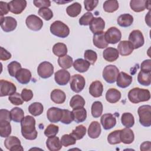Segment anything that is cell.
Listing matches in <instances>:
<instances>
[{"label":"cell","mask_w":151,"mask_h":151,"mask_svg":"<svg viewBox=\"0 0 151 151\" xmlns=\"http://www.w3.org/2000/svg\"><path fill=\"white\" fill-rule=\"evenodd\" d=\"M21 130L22 136L27 140H35L38 134L35 129V120L31 116L24 117L21 122Z\"/></svg>","instance_id":"obj_1"},{"label":"cell","mask_w":151,"mask_h":151,"mask_svg":"<svg viewBox=\"0 0 151 151\" xmlns=\"http://www.w3.org/2000/svg\"><path fill=\"white\" fill-rule=\"evenodd\" d=\"M128 99L134 104L146 101L150 99V93L147 89L134 87L129 91Z\"/></svg>","instance_id":"obj_2"},{"label":"cell","mask_w":151,"mask_h":151,"mask_svg":"<svg viewBox=\"0 0 151 151\" xmlns=\"http://www.w3.org/2000/svg\"><path fill=\"white\" fill-rule=\"evenodd\" d=\"M50 32L59 38H66L70 34L68 27L61 21H55L50 25Z\"/></svg>","instance_id":"obj_3"},{"label":"cell","mask_w":151,"mask_h":151,"mask_svg":"<svg viewBox=\"0 0 151 151\" xmlns=\"http://www.w3.org/2000/svg\"><path fill=\"white\" fill-rule=\"evenodd\" d=\"M137 113L139 117V122L144 127L151 126V106L143 105L139 107Z\"/></svg>","instance_id":"obj_4"},{"label":"cell","mask_w":151,"mask_h":151,"mask_svg":"<svg viewBox=\"0 0 151 151\" xmlns=\"http://www.w3.org/2000/svg\"><path fill=\"white\" fill-rule=\"evenodd\" d=\"M119 70L114 65H108L106 66L103 71V77L108 83H114L117 79Z\"/></svg>","instance_id":"obj_5"},{"label":"cell","mask_w":151,"mask_h":151,"mask_svg":"<svg viewBox=\"0 0 151 151\" xmlns=\"http://www.w3.org/2000/svg\"><path fill=\"white\" fill-rule=\"evenodd\" d=\"M86 81L83 76L80 74H74L70 80L71 89L76 93H80L85 87Z\"/></svg>","instance_id":"obj_6"},{"label":"cell","mask_w":151,"mask_h":151,"mask_svg":"<svg viewBox=\"0 0 151 151\" xmlns=\"http://www.w3.org/2000/svg\"><path fill=\"white\" fill-rule=\"evenodd\" d=\"M104 37L108 44H115L120 41L122 33L116 27H111L104 32Z\"/></svg>","instance_id":"obj_7"},{"label":"cell","mask_w":151,"mask_h":151,"mask_svg":"<svg viewBox=\"0 0 151 151\" xmlns=\"http://www.w3.org/2000/svg\"><path fill=\"white\" fill-rule=\"evenodd\" d=\"M38 76L42 78H48L54 73V66L48 61L41 63L37 68Z\"/></svg>","instance_id":"obj_8"},{"label":"cell","mask_w":151,"mask_h":151,"mask_svg":"<svg viewBox=\"0 0 151 151\" xmlns=\"http://www.w3.org/2000/svg\"><path fill=\"white\" fill-rule=\"evenodd\" d=\"M129 41L133 45L134 49H137L142 47L145 42L144 37L140 30L132 31L129 36Z\"/></svg>","instance_id":"obj_9"},{"label":"cell","mask_w":151,"mask_h":151,"mask_svg":"<svg viewBox=\"0 0 151 151\" xmlns=\"http://www.w3.org/2000/svg\"><path fill=\"white\" fill-rule=\"evenodd\" d=\"M27 27L31 30L38 31L40 30L43 25L42 20L35 15H30L28 16L25 20Z\"/></svg>","instance_id":"obj_10"},{"label":"cell","mask_w":151,"mask_h":151,"mask_svg":"<svg viewBox=\"0 0 151 151\" xmlns=\"http://www.w3.org/2000/svg\"><path fill=\"white\" fill-rule=\"evenodd\" d=\"M17 90V87L12 83L5 80H0V96H11L15 93Z\"/></svg>","instance_id":"obj_11"},{"label":"cell","mask_w":151,"mask_h":151,"mask_svg":"<svg viewBox=\"0 0 151 151\" xmlns=\"http://www.w3.org/2000/svg\"><path fill=\"white\" fill-rule=\"evenodd\" d=\"M17 26V20L12 17H1V27L6 32L14 31Z\"/></svg>","instance_id":"obj_12"},{"label":"cell","mask_w":151,"mask_h":151,"mask_svg":"<svg viewBox=\"0 0 151 151\" xmlns=\"http://www.w3.org/2000/svg\"><path fill=\"white\" fill-rule=\"evenodd\" d=\"M4 145L5 147L11 150H24V148L21 145L19 139L16 136H8L4 141Z\"/></svg>","instance_id":"obj_13"},{"label":"cell","mask_w":151,"mask_h":151,"mask_svg":"<svg viewBox=\"0 0 151 151\" xmlns=\"http://www.w3.org/2000/svg\"><path fill=\"white\" fill-rule=\"evenodd\" d=\"M9 11L14 14H20L27 6L25 0H12L8 3Z\"/></svg>","instance_id":"obj_14"},{"label":"cell","mask_w":151,"mask_h":151,"mask_svg":"<svg viewBox=\"0 0 151 151\" xmlns=\"http://www.w3.org/2000/svg\"><path fill=\"white\" fill-rule=\"evenodd\" d=\"M70 73L65 69L58 70L54 74V80L56 83L60 86L66 85L70 80Z\"/></svg>","instance_id":"obj_15"},{"label":"cell","mask_w":151,"mask_h":151,"mask_svg":"<svg viewBox=\"0 0 151 151\" xmlns=\"http://www.w3.org/2000/svg\"><path fill=\"white\" fill-rule=\"evenodd\" d=\"M150 1L146 0H132L130 2L131 9L136 12L143 11L146 8L150 10Z\"/></svg>","instance_id":"obj_16"},{"label":"cell","mask_w":151,"mask_h":151,"mask_svg":"<svg viewBox=\"0 0 151 151\" xmlns=\"http://www.w3.org/2000/svg\"><path fill=\"white\" fill-rule=\"evenodd\" d=\"M105 28V22L101 17L94 18L89 24V28L94 34L103 32Z\"/></svg>","instance_id":"obj_17"},{"label":"cell","mask_w":151,"mask_h":151,"mask_svg":"<svg viewBox=\"0 0 151 151\" xmlns=\"http://www.w3.org/2000/svg\"><path fill=\"white\" fill-rule=\"evenodd\" d=\"M48 120L51 123H58L60 122L63 116V110L52 107L48 109L47 112Z\"/></svg>","instance_id":"obj_18"},{"label":"cell","mask_w":151,"mask_h":151,"mask_svg":"<svg viewBox=\"0 0 151 151\" xmlns=\"http://www.w3.org/2000/svg\"><path fill=\"white\" fill-rule=\"evenodd\" d=\"M101 124L105 130H109L115 126L116 124V119L111 113L103 114L100 119Z\"/></svg>","instance_id":"obj_19"},{"label":"cell","mask_w":151,"mask_h":151,"mask_svg":"<svg viewBox=\"0 0 151 151\" xmlns=\"http://www.w3.org/2000/svg\"><path fill=\"white\" fill-rule=\"evenodd\" d=\"M132 81L133 78L131 76L122 71L119 73L116 79V83L118 87L124 88L129 87L132 83Z\"/></svg>","instance_id":"obj_20"},{"label":"cell","mask_w":151,"mask_h":151,"mask_svg":"<svg viewBox=\"0 0 151 151\" xmlns=\"http://www.w3.org/2000/svg\"><path fill=\"white\" fill-rule=\"evenodd\" d=\"M31 73L27 68H21L16 74L15 78L22 84H28L31 79Z\"/></svg>","instance_id":"obj_21"},{"label":"cell","mask_w":151,"mask_h":151,"mask_svg":"<svg viewBox=\"0 0 151 151\" xmlns=\"http://www.w3.org/2000/svg\"><path fill=\"white\" fill-rule=\"evenodd\" d=\"M119 53L122 56H127L131 54L134 50L133 45L129 41L124 40L119 42L117 46Z\"/></svg>","instance_id":"obj_22"},{"label":"cell","mask_w":151,"mask_h":151,"mask_svg":"<svg viewBox=\"0 0 151 151\" xmlns=\"http://www.w3.org/2000/svg\"><path fill=\"white\" fill-rule=\"evenodd\" d=\"M103 86L101 81H94L91 83L89 87V93L94 97H99L102 96Z\"/></svg>","instance_id":"obj_23"},{"label":"cell","mask_w":151,"mask_h":151,"mask_svg":"<svg viewBox=\"0 0 151 151\" xmlns=\"http://www.w3.org/2000/svg\"><path fill=\"white\" fill-rule=\"evenodd\" d=\"M120 136L121 142L124 144H130L134 139V134L133 130L127 127L120 130Z\"/></svg>","instance_id":"obj_24"},{"label":"cell","mask_w":151,"mask_h":151,"mask_svg":"<svg viewBox=\"0 0 151 151\" xmlns=\"http://www.w3.org/2000/svg\"><path fill=\"white\" fill-rule=\"evenodd\" d=\"M103 56L106 61L113 62L119 58V53L118 50L115 48L108 47L103 51Z\"/></svg>","instance_id":"obj_25"},{"label":"cell","mask_w":151,"mask_h":151,"mask_svg":"<svg viewBox=\"0 0 151 151\" xmlns=\"http://www.w3.org/2000/svg\"><path fill=\"white\" fill-rule=\"evenodd\" d=\"M101 129L100 123L97 121L92 122L88 128V135L91 139H96L101 134Z\"/></svg>","instance_id":"obj_26"},{"label":"cell","mask_w":151,"mask_h":151,"mask_svg":"<svg viewBox=\"0 0 151 151\" xmlns=\"http://www.w3.org/2000/svg\"><path fill=\"white\" fill-rule=\"evenodd\" d=\"M46 146L50 151H58L62 147V144L59 138L57 136L50 137L46 141Z\"/></svg>","instance_id":"obj_27"},{"label":"cell","mask_w":151,"mask_h":151,"mask_svg":"<svg viewBox=\"0 0 151 151\" xmlns=\"http://www.w3.org/2000/svg\"><path fill=\"white\" fill-rule=\"evenodd\" d=\"M93 42L94 46L98 48L103 49L108 46V43L104 37V32L103 31L100 33L94 34Z\"/></svg>","instance_id":"obj_28"},{"label":"cell","mask_w":151,"mask_h":151,"mask_svg":"<svg viewBox=\"0 0 151 151\" xmlns=\"http://www.w3.org/2000/svg\"><path fill=\"white\" fill-rule=\"evenodd\" d=\"M120 98L121 93L116 88H109L106 93V99L110 103H116Z\"/></svg>","instance_id":"obj_29"},{"label":"cell","mask_w":151,"mask_h":151,"mask_svg":"<svg viewBox=\"0 0 151 151\" xmlns=\"http://www.w3.org/2000/svg\"><path fill=\"white\" fill-rule=\"evenodd\" d=\"M51 100L56 104H63L66 99L65 93L60 89L53 90L50 95Z\"/></svg>","instance_id":"obj_30"},{"label":"cell","mask_w":151,"mask_h":151,"mask_svg":"<svg viewBox=\"0 0 151 151\" xmlns=\"http://www.w3.org/2000/svg\"><path fill=\"white\" fill-rule=\"evenodd\" d=\"M90 66V64L83 58H78L73 63L74 69L80 73L86 72L88 70Z\"/></svg>","instance_id":"obj_31"},{"label":"cell","mask_w":151,"mask_h":151,"mask_svg":"<svg viewBox=\"0 0 151 151\" xmlns=\"http://www.w3.org/2000/svg\"><path fill=\"white\" fill-rule=\"evenodd\" d=\"M117 22L119 25L122 27H128L133 24V17L129 14H123L118 17Z\"/></svg>","instance_id":"obj_32"},{"label":"cell","mask_w":151,"mask_h":151,"mask_svg":"<svg viewBox=\"0 0 151 151\" xmlns=\"http://www.w3.org/2000/svg\"><path fill=\"white\" fill-rule=\"evenodd\" d=\"M74 121L77 123H82L86 120L87 118V111L84 107L74 109L72 111Z\"/></svg>","instance_id":"obj_33"},{"label":"cell","mask_w":151,"mask_h":151,"mask_svg":"<svg viewBox=\"0 0 151 151\" xmlns=\"http://www.w3.org/2000/svg\"><path fill=\"white\" fill-rule=\"evenodd\" d=\"M81 11V5L78 2H74L73 4L69 5L67 9L66 12L68 16L71 17H77Z\"/></svg>","instance_id":"obj_34"},{"label":"cell","mask_w":151,"mask_h":151,"mask_svg":"<svg viewBox=\"0 0 151 151\" xmlns=\"http://www.w3.org/2000/svg\"><path fill=\"white\" fill-rule=\"evenodd\" d=\"M52 52L54 55L57 57H63L67 55V48L65 44L62 42H57L52 47Z\"/></svg>","instance_id":"obj_35"},{"label":"cell","mask_w":151,"mask_h":151,"mask_svg":"<svg viewBox=\"0 0 151 151\" xmlns=\"http://www.w3.org/2000/svg\"><path fill=\"white\" fill-rule=\"evenodd\" d=\"M11 133L10 122L6 120L0 121V136L1 137H8Z\"/></svg>","instance_id":"obj_36"},{"label":"cell","mask_w":151,"mask_h":151,"mask_svg":"<svg viewBox=\"0 0 151 151\" xmlns=\"http://www.w3.org/2000/svg\"><path fill=\"white\" fill-rule=\"evenodd\" d=\"M12 120L14 122H21L24 118V112L23 110L19 107H14L10 111Z\"/></svg>","instance_id":"obj_37"},{"label":"cell","mask_w":151,"mask_h":151,"mask_svg":"<svg viewBox=\"0 0 151 151\" xmlns=\"http://www.w3.org/2000/svg\"><path fill=\"white\" fill-rule=\"evenodd\" d=\"M85 103L86 102L84 98L78 94L73 96L70 101V106L73 109L84 107Z\"/></svg>","instance_id":"obj_38"},{"label":"cell","mask_w":151,"mask_h":151,"mask_svg":"<svg viewBox=\"0 0 151 151\" xmlns=\"http://www.w3.org/2000/svg\"><path fill=\"white\" fill-rule=\"evenodd\" d=\"M137 81L139 84L145 86H149L151 83V73L140 71L137 75Z\"/></svg>","instance_id":"obj_39"},{"label":"cell","mask_w":151,"mask_h":151,"mask_svg":"<svg viewBox=\"0 0 151 151\" xmlns=\"http://www.w3.org/2000/svg\"><path fill=\"white\" fill-rule=\"evenodd\" d=\"M44 110V107L41 103L34 102L28 107V111L34 116H38L41 114Z\"/></svg>","instance_id":"obj_40"},{"label":"cell","mask_w":151,"mask_h":151,"mask_svg":"<svg viewBox=\"0 0 151 151\" xmlns=\"http://www.w3.org/2000/svg\"><path fill=\"white\" fill-rule=\"evenodd\" d=\"M122 124L126 127L130 128L134 124V119L133 114L130 113H124L121 117Z\"/></svg>","instance_id":"obj_41"},{"label":"cell","mask_w":151,"mask_h":151,"mask_svg":"<svg viewBox=\"0 0 151 151\" xmlns=\"http://www.w3.org/2000/svg\"><path fill=\"white\" fill-rule=\"evenodd\" d=\"M103 7L104 11L112 13L118 9L119 2L116 0H107L104 1Z\"/></svg>","instance_id":"obj_42"},{"label":"cell","mask_w":151,"mask_h":151,"mask_svg":"<svg viewBox=\"0 0 151 151\" xmlns=\"http://www.w3.org/2000/svg\"><path fill=\"white\" fill-rule=\"evenodd\" d=\"M73 58L68 55L60 57L58 59V64L59 66L64 69L70 68L73 65Z\"/></svg>","instance_id":"obj_43"},{"label":"cell","mask_w":151,"mask_h":151,"mask_svg":"<svg viewBox=\"0 0 151 151\" xmlns=\"http://www.w3.org/2000/svg\"><path fill=\"white\" fill-rule=\"evenodd\" d=\"M91 112L93 117H99L101 115L103 112V104L101 102L99 101H94L92 104Z\"/></svg>","instance_id":"obj_44"},{"label":"cell","mask_w":151,"mask_h":151,"mask_svg":"<svg viewBox=\"0 0 151 151\" xmlns=\"http://www.w3.org/2000/svg\"><path fill=\"white\" fill-rule=\"evenodd\" d=\"M86 133V127L83 125L80 124L77 126L74 130H73L71 133H70L76 140L81 139Z\"/></svg>","instance_id":"obj_45"},{"label":"cell","mask_w":151,"mask_h":151,"mask_svg":"<svg viewBox=\"0 0 151 151\" xmlns=\"http://www.w3.org/2000/svg\"><path fill=\"white\" fill-rule=\"evenodd\" d=\"M120 130H116L107 136V141L110 145H116L121 143L120 140Z\"/></svg>","instance_id":"obj_46"},{"label":"cell","mask_w":151,"mask_h":151,"mask_svg":"<svg viewBox=\"0 0 151 151\" xmlns=\"http://www.w3.org/2000/svg\"><path fill=\"white\" fill-rule=\"evenodd\" d=\"M21 68H22L21 64L16 61H13L8 65V71L11 77H15L16 74Z\"/></svg>","instance_id":"obj_47"},{"label":"cell","mask_w":151,"mask_h":151,"mask_svg":"<svg viewBox=\"0 0 151 151\" xmlns=\"http://www.w3.org/2000/svg\"><path fill=\"white\" fill-rule=\"evenodd\" d=\"M74 115L72 111L67 109L63 110V116L60 120L61 123L65 124H69L74 121Z\"/></svg>","instance_id":"obj_48"},{"label":"cell","mask_w":151,"mask_h":151,"mask_svg":"<svg viewBox=\"0 0 151 151\" xmlns=\"http://www.w3.org/2000/svg\"><path fill=\"white\" fill-rule=\"evenodd\" d=\"M84 57L90 64H94L97 59V53L92 50H87L84 54Z\"/></svg>","instance_id":"obj_49"},{"label":"cell","mask_w":151,"mask_h":151,"mask_svg":"<svg viewBox=\"0 0 151 151\" xmlns=\"http://www.w3.org/2000/svg\"><path fill=\"white\" fill-rule=\"evenodd\" d=\"M60 141L62 145L65 147L73 145L76 143V139L71 134H65L63 135Z\"/></svg>","instance_id":"obj_50"},{"label":"cell","mask_w":151,"mask_h":151,"mask_svg":"<svg viewBox=\"0 0 151 151\" xmlns=\"http://www.w3.org/2000/svg\"><path fill=\"white\" fill-rule=\"evenodd\" d=\"M58 126L53 124H49L44 130V134L48 137L55 136L58 132Z\"/></svg>","instance_id":"obj_51"},{"label":"cell","mask_w":151,"mask_h":151,"mask_svg":"<svg viewBox=\"0 0 151 151\" xmlns=\"http://www.w3.org/2000/svg\"><path fill=\"white\" fill-rule=\"evenodd\" d=\"M38 14L46 21H49L53 17L52 11L48 8H40L38 10Z\"/></svg>","instance_id":"obj_52"},{"label":"cell","mask_w":151,"mask_h":151,"mask_svg":"<svg viewBox=\"0 0 151 151\" xmlns=\"http://www.w3.org/2000/svg\"><path fill=\"white\" fill-rule=\"evenodd\" d=\"M93 18H94V17L93 14L90 12H87L85 13L79 19V24L81 25H84V26L88 25Z\"/></svg>","instance_id":"obj_53"},{"label":"cell","mask_w":151,"mask_h":151,"mask_svg":"<svg viewBox=\"0 0 151 151\" xmlns=\"http://www.w3.org/2000/svg\"><path fill=\"white\" fill-rule=\"evenodd\" d=\"M8 99L12 104L16 105V106L21 105L23 104V102H24L21 94L19 93H17V92L9 96Z\"/></svg>","instance_id":"obj_54"},{"label":"cell","mask_w":151,"mask_h":151,"mask_svg":"<svg viewBox=\"0 0 151 151\" xmlns=\"http://www.w3.org/2000/svg\"><path fill=\"white\" fill-rule=\"evenodd\" d=\"M99 1L97 0H85L84 1L85 9L88 11H93L98 5Z\"/></svg>","instance_id":"obj_55"},{"label":"cell","mask_w":151,"mask_h":151,"mask_svg":"<svg viewBox=\"0 0 151 151\" xmlns=\"http://www.w3.org/2000/svg\"><path fill=\"white\" fill-rule=\"evenodd\" d=\"M21 97L23 100L24 101H30L32 97H33V93L32 90L29 89H27V88H24L21 94Z\"/></svg>","instance_id":"obj_56"},{"label":"cell","mask_w":151,"mask_h":151,"mask_svg":"<svg viewBox=\"0 0 151 151\" xmlns=\"http://www.w3.org/2000/svg\"><path fill=\"white\" fill-rule=\"evenodd\" d=\"M33 3L36 7L40 8H48L51 6V2L49 0H34Z\"/></svg>","instance_id":"obj_57"},{"label":"cell","mask_w":151,"mask_h":151,"mask_svg":"<svg viewBox=\"0 0 151 151\" xmlns=\"http://www.w3.org/2000/svg\"><path fill=\"white\" fill-rule=\"evenodd\" d=\"M141 71L146 73H151V60L150 59L144 60L140 64Z\"/></svg>","instance_id":"obj_58"},{"label":"cell","mask_w":151,"mask_h":151,"mask_svg":"<svg viewBox=\"0 0 151 151\" xmlns=\"http://www.w3.org/2000/svg\"><path fill=\"white\" fill-rule=\"evenodd\" d=\"M6 120L11 122L12 120L11 116V112L6 109L0 110V121Z\"/></svg>","instance_id":"obj_59"},{"label":"cell","mask_w":151,"mask_h":151,"mask_svg":"<svg viewBox=\"0 0 151 151\" xmlns=\"http://www.w3.org/2000/svg\"><path fill=\"white\" fill-rule=\"evenodd\" d=\"M9 11L8 3L1 1L0 2V14L1 17H2L4 15H6L8 13Z\"/></svg>","instance_id":"obj_60"},{"label":"cell","mask_w":151,"mask_h":151,"mask_svg":"<svg viewBox=\"0 0 151 151\" xmlns=\"http://www.w3.org/2000/svg\"><path fill=\"white\" fill-rule=\"evenodd\" d=\"M11 58V54L2 47H1V56L0 60L2 61H6Z\"/></svg>","instance_id":"obj_61"},{"label":"cell","mask_w":151,"mask_h":151,"mask_svg":"<svg viewBox=\"0 0 151 151\" xmlns=\"http://www.w3.org/2000/svg\"><path fill=\"white\" fill-rule=\"evenodd\" d=\"M150 146H151V143L150 141H147L142 143L140 145V150H150Z\"/></svg>","instance_id":"obj_62"},{"label":"cell","mask_w":151,"mask_h":151,"mask_svg":"<svg viewBox=\"0 0 151 151\" xmlns=\"http://www.w3.org/2000/svg\"><path fill=\"white\" fill-rule=\"evenodd\" d=\"M150 11H149L148 12V13L147 14V15L145 17V21L146 22V24L148 25L149 27H150Z\"/></svg>","instance_id":"obj_63"}]
</instances>
